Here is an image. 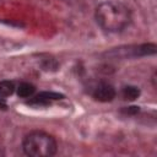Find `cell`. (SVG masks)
Instances as JSON below:
<instances>
[{
    "mask_svg": "<svg viewBox=\"0 0 157 157\" xmlns=\"http://www.w3.org/2000/svg\"><path fill=\"white\" fill-rule=\"evenodd\" d=\"M6 108H7L6 101L2 98V96H0V109H6Z\"/></svg>",
    "mask_w": 157,
    "mask_h": 157,
    "instance_id": "ba28073f",
    "label": "cell"
},
{
    "mask_svg": "<svg viewBox=\"0 0 157 157\" xmlns=\"http://www.w3.org/2000/svg\"><path fill=\"white\" fill-rule=\"evenodd\" d=\"M97 23L108 32H120L131 21L130 10L120 2L108 1L98 5L96 9Z\"/></svg>",
    "mask_w": 157,
    "mask_h": 157,
    "instance_id": "6da1fadb",
    "label": "cell"
},
{
    "mask_svg": "<svg viewBox=\"0 0 157 157\" xmlns=\"http://www.w3.org/2000/svg\"><path fill=\"white\" fill-rule=\"evenodd\" d=\"M22 147L25 153L31 157H47L56 152V141L47 132L32 131L25 136Z\"/></svg>",
    "mask_w": 157,
    "mask_h": 157,
    "instance_id": "7a4b0ae2",
    "label": "cell"
},
{
    "mask_svg": "<svg viewBox=\"0 0 157 157\" xmlns=\"http://www.w3.org/2000/svg\"><path fill=\"white\" fill-rule=\"evenodd\" d=\"M115 97V90L112 85L101 82L93 90V98L99 102H110Z\"/></svg>",
    "mask_w": 157,
    "mask_h": 157,
    "instance_id": "3957f363",
    "label": "cell"
},
{
    "mask_svg": "<svg viewBox=\"0 0 157 157\" xmlns=\"http://www.w3.org/2000/svg\"><path fill=\"white\" fill-rule=\"evenodd\" d=\"M123 98L126 101H134L140 96V90L136 86H125L123 88Z\"/></svg>",
    "mask_w": 157,
    "mask_h": 157,
    "instance_id": "8992f818",
    "label": "cell"
},
{
    "mask_svg": "<svg viewBox=\"0 0 157 157\" xmlns=\"http://www.w3.org/2000/svg\"><path fill=\"white\" fill-rule=\"evenodd\" d=\"M15 85L12 81H0V96L9 97L13 93Z\"/></svg>",
    "mask_w": 157,
    "mask_h": 157,
    "instance_id": "52a82bcc",
    "label": "cell"
},
{
    "mask_svg": "<svg viewBox=\"0 0 157 157\" xmlns=\"http://www.w3.org/2000/svg\"><path fill=\"white\" fill-rule=\"evenodd\" d=\"M63 96L59 94V93H54V92H42L39 94H37L32 101L31 103L32 104H39V105H45V104H49L52 99H61Z\"/></svg>",
    "mask_w": 157,
    "mask_h": 157,
    "instance_id": "277c9868",
    "label": "cell"
},
{
    "mask_svg": "<svg viewBox=\"0 0 157 157\" xmlns=\"http://www.w3.org/2000/svg\"><path fill=\"white\" fill-rule=\"evenodd\" d=\"M1 155H2V151H1V148H0V156H1Z\"/></svg>",
    "mask_w": 157,
    "mask_h": 157,
    "instance_id": "9c48e42d",
    "label": "cell"
},
{
    "mask_svg": "<svg viewBox=\"0 0 157 157\" xmlns=\"http://www.w3.org/2000/svg\"><path fill=\"white\" fill-rule=\"evenodd\" d=\"M34 91H36L34 86H33L32 83H28V82H22V83H20L18 87H17V94H18L20 97H22V98H28V97H31V96L34 93Z\"/></svg>",
    "mask_w": 157,
    "mask_h": 157,
    "instance_id": "5b68a950",
    "label": "cell"
}]
</instances>
